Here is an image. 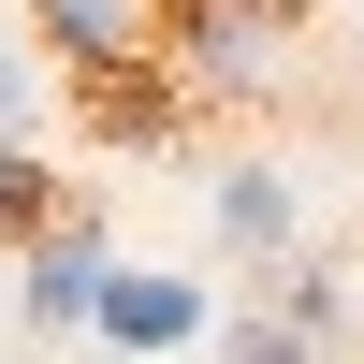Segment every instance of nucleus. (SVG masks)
<instances>
[{
  "instance_id": "nucleus-8",
  "label": "nucleus",
  "mask_w": 364,
  "mask_h": 364,
  "mask_svg": "<svg viewBox=\"0 0 364 364\" xmlns=\"http://www.w3.org/2000/svg\"><path fill=\"white\" fill-rule=\"evenodd\" d=\"M233 364H306V321H248V336H233Z\"/></svg>"
},
{
  "instance_id": "nucleus-7",
  "label": "nucleus",
  "mask_w": 364,
  "mask_h": 364,
  "mask_svg": "<svg viewBox=\"0 0 364 364\" xmlns=\"http://www.w3.org/2000/svg\"><path fill=\"white\" fill-rule=\"evenodd\" d=\"M58 219V190H44V175H29V161H0V248H29V233H44Z\"/></svg>"
},
{
  "instance_id": "nucleus-3",
  "label": "nucleus",
  "mask_w": 364,
  "mask_h": 364,
  "mask_svg": "<svg viewBox=\"0 0 364 364\" xmlns=\"http://www.w3.org/2000/svg\"><path fill=\"white\" fill-rule=\"evenodd\" d=\"M146 44H117V58H87V117H102V146H161L175 132V87L161 73H132Z\"/></svg>"
},
{
  "instance_id": "nucleus-2",
  "label": "nucleus",
  "mask_w": 364,
  "mask_h": 364,
  "mask_svg": "<svg viewBox=\"0 0 364 364\" xmlns=\"http://www.w3.org/2000/svg\"><path fill=\"white\" fill-rule=\"evenodd\" d=\"M15 262H29V277H15L29 321H87V306H102V233H87V219H44Z\"/></svg>"
},
{
  "instance_id": "nucleus-4",
  "label": "nucleus",
  "mask_w": 364,
  "mask_h": 364,
  "mask_svg": "<svg viewBox=\"0 0 364 364\" xmlns=\"http://www.w3.org/2000/svg\"><path fill=\"white\" fill-rule=\"evenodd\" d=\"M87 321H102V336H132V350H161V336H190V277H117V262H102V306H87Z\"/></svg>"
},
{
  "instance_id": "nucleus-1",
  "label": "nucleus",
  "mask_w": 364,
  "mask_h": 364,
  "mask_svg": "<svg viewBox=\"0 0 364 364\" xmlns=\"http://www.w3.org/2000/svg\"><path fill=\"white\" fill-rule=\"evenodd\" d=\"M291 44V0H161V58H190L204 87H262Z\"/></svg>"
},
{
  "instance_id": "nucleus-5",
  "label": "nucleus",
  "mask_w": 364,
  "mask_h": 364,
  "mask_svg": "<svg viewBox=\"0 0 364 364\" xmlns=\"http://www.w3.org/2000/svg\"><path fill=\"white\" fill-rule=\"evenodd\" d=\"M29 15H44V44H58V58L87 73V58H117V44H146V15H161V0H29Z\"/></svg>"
},
{
  "instance_id": "nucleus-6",
  "label": "nucleus",
  "mask_w": 364,
  "mask_h": 364,
  "mask_svg": "<svg viewBox=\"0 0 364 364\" xmlns=\"http://www.w3.org/2000/svg\"><path fill=\"white\" fill-rule=\"evenodd\" d=\"M219 219H233V248H291V190H277V175H233Z\"/></svg>"
}]
</instances>
